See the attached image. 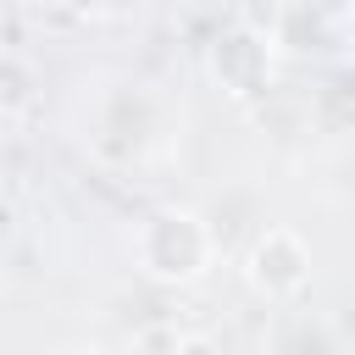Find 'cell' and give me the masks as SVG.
I'll return each mask as SVG.
<instances>
[{"label":"cell","mask_w":355,"mask_h":355,"mask_svg":"<svg viewBox=\"0 0 355 355\" xmlns=\"http://www.w3.org/2000/svg\"><path fill=\"white\" fill-rule=\"evenodd\" d=\"M128 250H133V266H139L150 283H161V288H189V283H200V277L216 266L222 239H216V227H211L194 205H155V211H144V216L133 222Z\"/></svg>","instance_id":"cell-1"},{"label":"cell","mask_w":355,"mask_h":355,"mask_svg":"<svg viewBox=\"0 0 355 355\" xmlns=\"http://www.w3.org/2000/svg\"><path fill=\"white\" fill-rule=\"evenodd\" d=\"M239 272H244V283H250L255 300L288 305V300H300V294L311 288V277H316V255H311V239H305L300 227L272 222V227H261V233L250 239Z\"/></svg>","instance_id":"cell-2"},{"label":"cell","mask_w":355,"mask_h":355,"mask_svg":"<svg viewBox=\"0 0 355 355\" xmlns=\"http://www.w3.org/2000/svg\"><path fill=\"white\" fill-rule=\"evenodd\" d=\"M211 78H216L233 100H250L255 89H266V78H272V50H266V39L250 33V28L222 33V39L211 44Z\"/></svg>","instance_id":"cell-3"},{"label":"cell","mask_w":355,"mask_h":355,"mask_svg":"<svg viewBox=\"0 0 355 355\" xmlns=\"http://www.w3.org/2000/svg\"><path fill=\"white\" fill-rule=\"evenodd\" d=\"M178 338H183V333L161 322V327H144V333L133 338V349H139V355H172V349H178Z\"/></svg>","instance_id":"cell-4"},{"label":"cell","mask_w":355,"mask_h":355,"mask_svg":"<svg viewBox=\"0 0 355 355\" xmlns=\"http://www.w3.org/2000/svg\"><path fill=\"white\" fill-rule=\"evenodd\" d=\"M172 355H222V349H216V344H211V338H205V333H183V338H178V349H172Z\"/></svg>","instance_id":"cell-5"},{"label":"cell","mask_w":355,"mask_h":355,"mask_svg":"<svg viewBox=\"0 0 355 355\" xmlns=\"http://www.w3.org/2000/svg\"><path fill=\"white\" fill-rule=\"evenodd\" d=\"M61 355H111V349H105L100 338H78V344H67Z\"/></svg>","instance_id":"cell-6"},{"label":"cell","mask_w":355,"mask_h":355,"mask_svg":"<svg viewBox=\"0 0 355 355\" xmlns=\"http://www.w3.org/2000/svg\"><path fill=\"white\" fill-rule=\"evenodd\" d=\"M28 6H39V0H28Z\"/></svg>","instance_id":"cell-7"}]
</instances>
